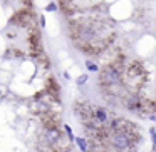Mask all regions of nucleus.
Instances as JSON below:
<instances>
[{
  "label": "nucleus",
  "instance_id": "obj_4",
  "mask_svg": "<svg viewBox=\"0 0 156 152\" xmlns=\"http://www.w3.org/2000/svg\"><path fill=\"white\" fill-rule=\"evenodd\" d=\"M92 115H94V120L98 122V124H106V122L109 120L108 112H106L102 107H96L94 110H92Z\"/></svg>",
  "mask_w": 156,
  "mask_h": 152
},
{
  "label": "nucleus",
  "instance_id": "obj_7",
  "mask_svg": "<svg viewBox=\"0 0 156 152\" xmlns=\"http://www.w3.org/2000/svg\"><path fill=\"white\" fill-rule=\"evenodd\" d=\"M64 129H66V132H67V135H69V139H71V140H74V135H72V130H71V127H69V125H64Z\"/></svg>",
  "mask_w": 156,
  "mask_h": 152
},
{
  "label": "nucleus",
  "instance_id": "obj_5",
  "mask_svg": "<svg viewBox=\"0 0 156 152\" xmlns=\"http://www.w3.org/2000/svg\"><path fill=\"white\" fill-rule=\"evenodd\" d=\"M74 140L77 142L79 149H81L82 152H89V140H87V139H84V137H77V139H74Z\"/></svg>",
  "mask_w": 156,
  "mask_h": 152
},
{
  "label": "nucleus",
  "instance_id": "obj_2",
  "mask_svg": "<svg viewBox=\"0 0 156 152\" xmlns=\"http://www.w3.org/2000/svg\"><path fill=\"white\" fill-rule=\"evenodd\" d=\"M136 139L133 135H129L128 132H112L111 144L116 150H128L133 144H136Z\"/></svg>",
  "mask_w": 156,
  "mask_h": 152
},
{
  "label": "nucleus",
  "instance_id": "obj_8",
  "mask_svg": "<svg viewBox=\"0 0 156 152\" xmlns=\"http://www.w3.org/2000/svg\"><path fill=\"white\" fill-rule=\"evenodd\" d=\"M84 82H87V75H81V77L77 79V85H82Z\"/></svg>",
  "mask_w": 156,
  "mask_h": 152
},
{
  "label": "nucleus",
  "instance_id": "obj_6",
  "mask_svg": "<svg viewBox=\"0 0 156 152\" xmlns=\"http://www.w3.org/2000/svg\"><path fill=\"white\" fill-rule=\"evenodd\" d=\"M87 69H89L91 72H98V70H99V67H98L96 64H92V62H87Z\"/></svg>",
  "mask_w": 156,
  "mask_h": 152
},
{
  "label": "nucleus",
  "instance_id": "obj_3",
  "mask_svg": "<svg viewBox=\"0 0 156 152\" xmlns=\"http://www.w3.org/2000/svg\"><path fill=\"white\" fill-rule=\"evenodd\" d=\"M42 137H44L45 144L55 145V144H59V140H61V130L55 129V127H47L44 130V134H42Z\"/></svg>",
  "mask_w": 156,
  "mask_h": 152
},
{
  "label": "nucleus",
  "instance_id": "obj_1",
  "mask_svg": "<svg viewBox=\"0 0 156 152\" xmlns=\"http://www.w3.org/2000/svg\"><path fill=\"white\" fill-rule=\"evenodd\" d=\"M122 75H121V69L114 64L106 65L101 70V84L106 85V87H112V85L121 84Z\"/></svg>",
  "mask_w": 156,
  "mask_h": 152
},
{
  "label": "nucleus",
  "instance_id": "obj_9",
  "mask_svg": "<svg viewBox=\"0 0 156 152\" xmlns=\"http://www.w3.org/2000/svg\"><path fill=\"white\" fill-rule=\"evenodd\" d=\"M55 8H57V7H55V4H49V5H47V8H45V10H47V12H54Z\"/></svg>",
  "mask_w": 156,
  "mask_h": 152
},
{
  "label": "nucleus",
  "instance_id": "obj_10",
  "mask_svg": "<svg viewBox=\"0 0 156 152\" xmlns=\"http://www.w3.org/2000/svg\"><path fill=\"white\" fill-rule=\"evenodd\" d=\"M41 25H42V27L45 25V19H44V17H41Z\"/></svg>",
  "mask_w": 156,
  "mask_h": 152
}]
</instances>
